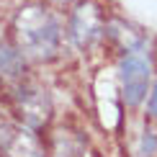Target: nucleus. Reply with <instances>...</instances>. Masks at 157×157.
<instances>
[{
	"instance_id": "nucleus-4",
	"label": "nucleus",
	"mask_w": 157,
	"mask_h": 157,
	"mask_svg": "<svg viewBox=\"0 0 157 157\" xmlns=\"http://www.w3.org/2000/svg\"><path fill=\"white\" fill-rule=\"evenodd\" d=\"M121 85H124V101L129 106H139L147 95L149 85V67L139 57H126L121 62Z\"/></svg>"
},
{
	"instance_id": "nucleus-2",
	"label": "nucleus",
	"mask_w": 157,
	"mask_h": 157,
	"mask_svg": "<svg viewBox=\"0 0 157 157\" xmlns=\"http://www.w3.org/2000/svg\"><path fill=\"white\" fill-rule=\"evenodd\" d=\"M41 142L31 126L0 124V157H41Z\"/></svg>"
},
{
	"instance_id": "nucleus-6",
	"label": "nucleus",
	"mask_w": 157,
	"mask_h": 157,
	"mask_svg": "<svg viewBox=\"0 0 157 157\" xmlns=\"http://www.w3.org/2000/svg\"><path fill=\"white\" fill-rule=\"evenodd\" d=\"M26 70V57L18 52L16 47L0 44V75L8 80H18Z\"/></svg>"
},
{
	"instance_id": "nucleus-8",
	"label": "nucleus",
	"mask_w": 157,
	"mask_h": 157,
	"mask_svg": "<svg viewBox=\"0 0 157 157\" xmlns=\"http://www.w3.org/2000/svg\"><path fill=\"white\" fill-rule=\"evenodd\" d=\"M59 3H62V0H59Z\"/></svg>"
},
{
	"instance_id": "nucleus-3",
	"label": "nucleus",
	"mask_w": 157,
	"mask_h": 157,
	"mask_svg": "<svg viewBox=\"0 0 157 157\" xmlns=\"http://www.w3.org/2000/svg\"><path fill=\"white\" fill-rule=\"evenodd\" d=\"M13 108H16L18 119H21L26 126L39 129L41 124H47L49 119V98L36 88H29V85H18L13 90Z\"/></svg>"
},
{
	"instance_id": "nucleus-7",
	"label": "nucleus",
	"mask_w": 157,
	"mask_h": 157,
	"mask_svg": "<svg viewBox=\"0 0 157 157\" xmlns=\"http://www.w3.org/2000/svg\"><path fill=\"white\" fill-rule=\"evenodd\" d=\"M149 111L157 116V85H155V93H152V98H149Z\"/></svg>"
},
{
	"instance_id": "nucleus-5",
	"label": "nucleus",
	"mask_w": 157,
	"mask_h": 157,
	"mask_svg": "<svg viewBox=\"0 0 157 157\" xmlns=\"http://www.w3.org/2000/svg\"><path fill=\"white\" fill-rule=\"evenodd\" d=\"M103 29H106L103 16H101V10H98L93 3H82V5H77V8H75L72 23H70V31H72L75 41L80 44V47L93 44L95 39L103 34Z\"/></svg>"
},
{
	"instance_id": "nucleus-1",
	"label": "nucleus",
	"mask_w": 157,
	"mask_h": 157,
	"mask_svg": "<svg viewBox=\"0 0 157 157\" xmlns=\"http://www.w3.org/2000/svg\"><path fill=\"white\" fill-rule=\"evenodd\" d=\"M13 39H16V49L23 57L44 62L57 57L62 44V31L57 18L47 8L29 5V8H21L18 16L13 18Z\"/></svg>"
}]
</instances>
